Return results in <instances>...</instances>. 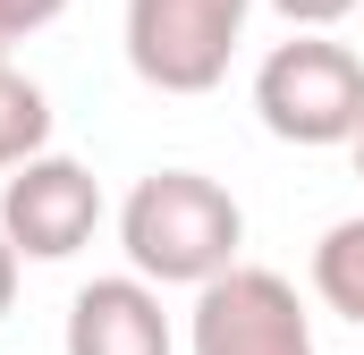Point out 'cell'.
Here are the masks:
<instances>
[{
    "label": "cell",
    "mask_w": 364,
    "mask_h": 355,
    "mask_svg": "<svg viewBox=\"0 0 364 355\" xmlns=\"http://www.w3.org/2000/svg\"><path fill=\"white\" fill-rule=\"evenodd\" d=\"M119 246H127L136 279H153V288H212L220 271H237L246 212L203 170H153L119 203Z\"/></svg>",
    "instance_id": "1"
},
{
    "label": "cell",
    "mask_w": 364,
    "mask_h": 355,
    "mask_svg": "<svg viewBox=\"0 0 364 355\" xmlns=\"http://www.w3.org/2000/svg\"><path fill=\"white\" fill-rule=\"evenodd\" d=\"M255 119L279 144H356L364 136V60L331 34H288L255 68Z\"/></svg>",
    "instance_id": "2"
},
{
    "label": "cell",
    "mask_w": 364,
    "mask_h": 355,
    "mask_svg": "<svg viewBox=\"0 0 364 355\" xmlns=\"http://www.w3.org/2000/svg\"><path fill=\"white\" fill-rule=\"evenodd\" d=\"M255 0H127V68L153 93H212L246 43Z\"/></svg>",
    "instance_id": "3"
},
{
    "label": "cell",
    "mask_w": 364,
    "mask_h": 355,
    "mask_svg": "<svg viewBox=\"0 0 364 355\" xmlns=\"http://www.w3.org/2000/svg\"><path fill=\"white\" fill-rule=\"evenodd\" d=\"M186 355H322V347H314V322H305L296 288L263 263H237L212 288H195Z\"/></svg>",
    "instance_id": "4"
},
{
    "label": "cell",
    "mask_w": 364,
    "mask_h": 355,
    "mask_svg": "<svg viewBox=\"0 0 364 355\" xmlns=\"http://www.w3.org/2000/svg\"><path fill=\"white\" fill-rule=\"evenodd\" d=\"M93 229H102V178L85 161L43 153L0 178V237L17 246V263H68Z\"/></svg>",
    "instance_id": "5"
},
{
    "label": "cell",
    "mask_w": 364,
    "mask_h": 355,
    "mask_svg": "<svg viewBox=\"0 0 364 355\" xmlns=\"http://www.w3.org/2000/svg\"><path fill=\"white\" fill-rule=\"evenodd\" d=\"M68 355H170V313H161V288L119 271V279H85L68 296Z\"/></svg>",
    "instance_id": "6"
},
{
    "label": "cell",
    "mask_w": 364,
    "mask_h": 355,
    "mask_svg": "<svg viewBox=\"0 0 364 355\" xmlns=\"http://www.w3.org/2000/svg\"><path fill=\"white\" fill-rule=\"evenodd\" d=\"M314 296H322L339 322L364 330V212L322 229V246H314Z\"/></svg>",
    "instance_id": "7"
},
{
    "label": "cell",
    "mask_w": 364,
    "mask_h": 355,
    "mask_svg": "<svg viewBox=\"0 0 364 355\" xmlns=\"http://www.w3.org/2000/svg\"><path fill=\"white\" fill-rule=\"evenodd\" d=\"M43 144H51V93L0 60V170L43 161Z\"/></svg>",
    "instance_id": "8"
},
{
    "label": "cell",
    "mask_w": 364,
    "mask_h": 355,
    "mask_svg": "<svg viewBox=\"0 0 364 355\" xmlns=\"http://www.w3.org/2000/svg\"><path fill=\"white\" fill-rule=\"evenodd\" d=\"M272 9L296 26V34H322V26H339L348 9H364V0H272Z\"/></svg>",
    "instance_id": "9"
},
{
    "label": "cell",
    "mask_w": 364,
    "mask_h": 355,
    "mask_svg": "<svg viewBox=\"0 0 364 355\" xmlns=\"http://www.w3.org/2000/svg\"><path fill=\"white\" fill-rule=\"evenodd\" d=\"M9 9H17V26H26V34H34V26H51V17H60V9H68V0H9Z\"/></svg>",
    "instance_id": "10"
},
{
    "label": "cell",
    "mask_w": 364,
    "mask_h": 355,
    "mask_svg": "<svg viewBox=\"0 0 364 355\" xmlns=\"http://www.w3.org/2000/svg\"><path fill=\"white\" fill-rule=\"evenodd\" d=\"M9 305H17V246L0 237V322H9Z\"/></svg>",
    "instance_id": "11"
},
{
    "label": "cell",
    "mask_w": 364,
    "mask_h": 355,
    "mask_svg": "<svg viewBox=\"0 0 364 355\" xmlns=\"http://www.w3.org/2000/svg\"><path fill=\"white\" fill-rule=\"evenodd\" d=\"M17 34H26V26H17V9L0 0V60H9V43H17Z\"/></svg>",
    "instance_id": "12"
},
{
    "label": "cell",
    "mask_w": 364,
    "mask_h": 355,
    "mask_svg": "<svg viewBox=\"0 0 364 355\" xmlns=\"http://www.w3.org/2000/svg\"><path fill=\"white\" fill-rule=\"evenodd\" d=\"M348 153H356V178H364V136H356V144H348Z\"/></svg>",
    "instance_id": "13"
}]
</instances>
